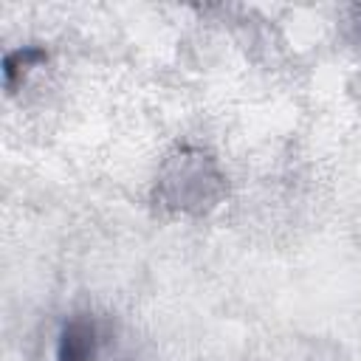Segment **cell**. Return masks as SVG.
<instances>
[{"label":"cell","mask_w":361,"mask_h":361,"mask_svg":"<svg viewBox=\"0 0 361 361\" xmlns=\"http://www.w3.org/2000/svg\"><path fill=\"white\" fill-rule=\"evenodd\" d=\"M96 355V324L87 316H71L56 341V361H93Z\"/></svg>","instance_id":"2"},{"label":"cell","mask_w":361,"mask_h":361,"mask_svg":"<svg viewBox=\"0 0 361 361\" xmlns=\"http://www.w3.org/2000/svg\"><path fill=\"white\" fill-rule=\"evenodd\" d=\"M223 195L226 175L217 161L197 147H180L172 152L164 161L152 189L155 206L172 214H206L223 200Z\"/></svg>","instance_id":"1"},{"label":"cell","mask_w":361,"mask_h":361,"mask_svg":"<svg viewBox=\"0 0 361 361\" xmlns=\"http://www.w3.org/2000/svg\"><path fill=\"white\" fill-rule=\"evenodd\" d=\"M39 62H45V51L37 48V45H23V48H17V51H8L6 59H3V82H6V90L11 93V90L17 87V82H20L34 65H39Z\"/></svg>","instance_id":"3"}]
</instances>
